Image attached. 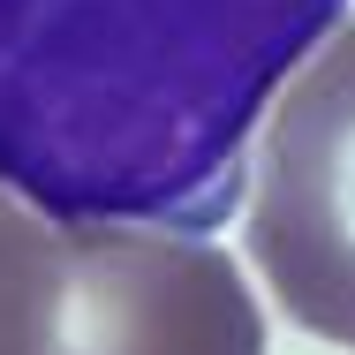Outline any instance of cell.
<instances>
[{"mask_svg": "<svg viewBox=\"0 0 355 355\" xmlns=\"http://www.w3.org/2000/svg\"><path fill=\"white\" fill-rule=\"evenodd\" d=\"M348 0H0V189L212 234L265 98Z\"/></svg>", "mask_w": 355, "mask_h": 355, "instance_id": "obj_1", "label": "cell"}, {"mask_svg": "<svg viewBox=\"0 0 355 355\" xmlns=\"http://www.w3.org/2000/svg\"><path fill=\"white\" fill-rule=\"evenodd\" d=\"M250 250L302 333L355 348V23L295 61L265 121Z\"/></svg>", "mask_w": 355, "mask_h": 355, "instance_id": "obj_3", "label": "cell"}, {"mask_svg": "<svg viewBox=\"0 0 355 355\" xmlns=\"http://www.w3.org/2000/svg\"><path fill=\"white\" fill-rule=\"evenodd\" d=\"M0 355H265V318L205 234L0 189Z\"/></svg>", "mask_w": 355, "mask_h": 355, "instance_id": "obj_2", "label": "cell"}]
</instances>
